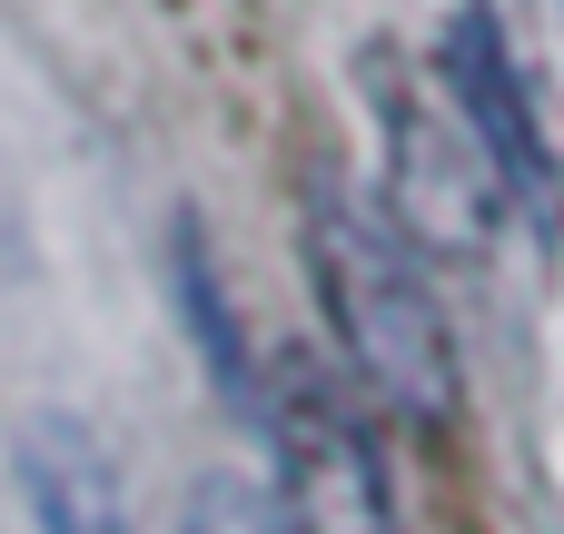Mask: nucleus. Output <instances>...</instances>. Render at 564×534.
I'll return each mask as SVG.
<instances>
[{
    "instance_id": "f257e3e1",
    "label": "nucleus",
    "mask_w": 564,
    "mask_h": 534,
    "mask_svg": "<svg viewBox=\"0 0 564 534\" xmlns=\"http://www.w3.org/2000/svg\"><path fill=\"white\" fill-rule=\"evenodd\" d=\"M307 277H317V307L347 347V367L397 406V416H456V337L436 317V287L426 268L406 258V228H387L337 168L307 178Z\"/></svg>"
},
{
    "instance_id": "7ed1b4c3",
    "label": "nucleus",
    "mask_w": 564,
    "mask_h": 534,
    "mask_svg": "<svg viewBox=\"0 0 564 534\" xmlns=\"http://www.w3.org/2000/svg\"><path fill=\"white\" fill-rule=\"evenodd\" d=\"M268 446H278V486H288V534H397L377 436H367L357 396L327 377V357H307V347L268 357Z\"/></svg>"
},
{
    "instance_id": "f03ea898",
    "label": "nucleus",
    "mask_w": 564,
    "mask_h": 534,
    "mask_svg": "<svg viewBox=\"0 0 564 534\" xmlns=\"http://www.w3.org/2000/svg\"><path fill=\"white\" fill-rule=\"evenodd\" d=\"M357 79H367V109H377L387 198H397L406 248H426V258H496L525 178L506 168V149L466 109V89L436 59H406L397 40H377Z\"/></svg>"
},
{
    "instance_id": "20e7f679",
    "label": "nucleus",
    "mask_w": 564,
    "mask_h": 534,
    "mask_svg": "<svg viewBox=\"0 0 564 534\" xmlns=\"http://www.w3.org/2000/svg\"><path fill=\"white\" fill-rule=\"evenodd\" d=\"M20 476H30V495H40V525H50V534H129L119 495H109V456H99L79 426L40 416V426L20 436Z\"/></svg>"
},
{
    "instance_id": "39448f33",
    "label": "nucleus",
    "mask_w": 564,
    "mask_h": 534,
    "mask_svg": "<svg viewBox=\"0 0 564 534\" xmlns=\"http://www.w3.org/2000/svg\"><path fill=\"white\" fill-rule=\"evenodd\" d=\"M188 534H278V515L248 495V486H198V505H188Z\"/></svg>"
}]
</instances>
